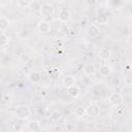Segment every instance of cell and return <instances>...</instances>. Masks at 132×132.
Listing matches in <instances>:
<instances>
[{
  "mask_svg": "<svg viewBox=\"0 0 132 132\" xmlns=\"http://www.w3.org/2000/svg\"><path fill=\"white\" fill-rule=\"evenodd\" d=\"M16 3H18V6L22 8H27L31 6V4L33 3V0H16Z\"/></svg>",
  "mask_w": 132,
  "mask_h": 132,
  "instance_id": "21",
  "label": "cell"
},
{
  "mask_svg": "<svg viewBox=\"0 0 132 132\" xmlns=\"http://www.w3.org/2000/svg\"><path fill=\"white\" fill-rule=\"evenodd\" d=\"M86 2H87L88 5H95L97 0H86Z\"/></svg>",
  "mask_w": 132,
  "mask_h": 132,
  "instance_id": "24",
  "label": "cell"
},
{
  "mask_svg": "<svg viewBox=\"0 0 132 132\" xmlns=\"http://www.w3.org/2000/svg\"><path fill=\"white\" fill-rule=\"evenodd\" d=\"M81 81H82V84H84L85 86H90V85H91V82H92L91 76L84 74V75L81 76Z\"/></svg>",
  "mask_w": 132,
  "mask_h": 132,
  "instance_id": "22",
  "label": "cell"
},
{
  "mask_svg": "<svg viewBox=\"0 0 132 132\" xmlns=\"http://www.w3.org/2000/svg\"><path fill=\"white\" fill-rule=\"evenodd\" d=\"M96 71H97V69H96V67H95L94 64L89 63V64H86L85 67H84V73H85L86 75L93 76V75L96 73Z\"/></svg>",
  "mask_w": 132,
  "mask_h": 132,
  "instance_id": "14",
  "label": "cell"
},
{
  "mask_svg": "<svg viewBox=\"0 0 132 132\" xmlns=\"http://www.w3.org/2000/svg\"><path fill=\"white\" fill-rule=\"evenodd\" d=\"M96 22L98 25H106L108 23V15L105 14V13H102V14H99L97 18H96Z\"/></svg>",
  "mask_w": 132,
  "mask_h": 132,
  "instance_id": "19",
  "label": "cell"
},
{
  "mask_svg": "<svg viewBox=\"0 0 132 132\" xmlns=\"http://www.w3.org/2000/svg\"><path fill=\"white\" fill-rule=\"evenodd\" d=\"M10 42V37L7 34L1 33L0 34V46H6Z\"/></svg>",
  "mask_w": 132,
  "mask_h": 132,
  "instance_id": "20",
  "label": "cell"
},
{
  "mask_svg": "<svg viewBox=\"0 0 132 132\" xmlns=\"http://www.w3.org/2000/svg\"><path fill=\"white\" fill-rule=\"evenodd\" d=\"M30 60H31V56H30L29 53H27V52H22V53H20V55H19V61H20L21 63L27 64Z\"/></svg>",
  "mask_w": 132,
  "mask_h": 132,
  "instance_id": "17",
  "label": "cell"
},
{
  "mask_svg": "<svg viewBox=\"0 0 132 132\" xmlns=\"http://www.w3.org/2000/svg\"><path fill=\"white\" fill-rule=\"evenodd\" d=\"M10 26V21L5 16H0V31H6Z\"/></svg>",
  "mask_w": 132,
  "mask_h": 132,
  "instance_id": "16",
  "label": "cell"
},
{
  "mask_svg": "<svg viewBox=\"0 0 132 132\" xmlns=\"http://www.w3.org/2000/svg\"><path fill=\"white\" fill-rule=\"evenodd\" d=\"M37 30L41 34H47L51 31V24L45 20H41L37 24Z\"/></svg>",
  "mask_w": 132,
  "mask_h": 132,
  "instance_id": "5",
  "label": "cell"
},
{
  "mask_svg": "<svg viewBox=\"0 0 132 132\" xmlns=\"http://www.w3.org/2000/svg\"><path fill=\"white\" fill-rule=\"evenodd\" d=\"M47 74H48V76H50L51 79L55 80V79H58V78L60 77L61 71H60V69H59L58 67H51V68L48 69Z\"/></svg>",
  "mask_w": 132,
  "mask_h": 132,
  "instance_id": "13",
  "label": "cell"
},
{
  "mask_svg": "<svg viewBox=\"0 0 132 132\" xmlns=\"http://www.w3.org/2000/svg\"><path fill=\"white\" fill-rule=\"evenodd\" d=\"M70 16H71V12L66 9V8H62V9H59V12H58V20L62 23H67L69 20H70Z\"/></svg>",
  "mask_w": 132,
  "mask_h": 132,
  "instance_id": "6",
  "label": "cell"
},
{
  "mask_svg": "<svg viewBox=\"0 0 132 132\" xmlns=\"http://www.w3.org/2000/svg\"><path fill=\"white\" fill-rule=\"evenodd\" d=\"M40 14L44 19H50L54 16V7L51 4H42L40 6Z\"/></svg>",
  "mask_w": 132,
  "mask_h": 132,
  "instance_id": "3",
  "label": "cell"
},
{
  "mask_svg": "<svg viewBox=\"0 0 132 132\" xmlns=\"http://www.w3.org/2000/svg\"><path fill=\"white\" fill-rule=\"evenodd\" d=\"M27 129L28 131L30 132H37V131H40L41 129V124L39 121L37 120H31L28 122L27 124Z\"/></svg>",
  "mask_w": 132,
  "mask_h": 132,
  "instance_id": "8",
  "label": "cell"
},
{
  "mask_svg": "<svg viewBox=\"0 0 132 132\" xmlns=\"http://www.w3.org/2000/svg\"><path fill=\"white\" fill-rule=\"evenodd\" d=\"M100 32H101L100 28L97 25H95V24L89 25L87 27V29H86V33H87V35L89 37H97L100 34Z\"/></svg>",
  "mask_w": 132,
  "mask_h": 132,
  "instance_id": "7",
  "label": "cell"
},
{
  "mask_svg": "<svg viewBox=\"0 0 132 132\" xmlns=\"http://www.w3.org/2000/svg\"><path fill=\"white\" fill-rule=\"evenodd\" d=\"M28 78L32 84H39L42 79V76H41V73L39 71L33 70L28 74Z\"/></svg>",
  "mask_w": 132,
  "mask_h": 132,
  "instance_id": "9",
  "label": "cell"
},
{
  "mask_svg": "<svg viewBox=\"0 0 132 132\" xmlns=\"http://www.w3.org/2000/svg\"><path fill=\"white\" fill-rule=\"evenodd\" d=\"M61 113L59 112V111H57V110H55V111H53V113H52V116H51V118H52V120H54V121H58V120H60L61 119Z\"/></svg>",
  "mask_w": 132,
  "mask_h": 132,
  "instance_id": "23",
  "label": "cell"
},
{
  "mask_svg": "<svg viewBox=\"0 0 132 132\" xmlns=\"http://www.w3.org/2000/svg\"><path fill=\"white\" fill-rule=\"evenodd\" d=\"M108 102H109L112 106L119 107V106L122 104V102H123V97L121 96L120 93H118V92H112V93L108 96Z\"/></svg>",
  "mask_w": 132,
  "mask_h": 132,
  "instance_id": "4",
  "label": "cell"
},
{
  "mask_svg": "<svg viewBox=\"0 0 132 132\" xmlns=\"http://www.w3.org/2000/svg\"><path fill=\"white\" fill-rule=\"evenodd\" d=\"M66 93L69 97L71 98H76L78 97V95L80 94V89L76 86V85H73V86H70L68 88H66Z\"/></svg>",
  "mask_w": 132,
  "mask_h": 132,
  "instance_id": "10",
  "label": "cell"
},
{
  "mask_svg": "<svg viewBox=\"0 0 132 132\" xmlns=\"http://www.w3.org/2000/svg\"><path fill=\"white\" fill-rule=\"evenodd\" d=\"M14 116L20 120H28L31 117V109L27 105H20L14 109Z\"/></svg>",
  "mask_w": 132,
  "mask_h": 132,
  "instance_id": "1",
  "label": "cell"
},
{
  "mask_svg": "<svg viewBox=\"0 0 132 132\" xmlns=\"http://www.w3.org/2000/svg\"><path fill=\"white\" fill-rule=\"evenodd\" d=\"M62 84H63V86L65 88L73 86V85H75V77L73 75H70V74L69 75H65L63 77V79H62Z\"/></svg>",
  "mask_w": 132,
  "mask_h": 132,
  "instance_id": "15",
  "label": "cell"
},
{
  "mask_svg": "<svg viewBox=\"0 0 132 132\" xmlns=\"http://www.w3.org/2000/svg\"><path fill=\"white\" fill-rule=\"evenodd\" d=\"M74 114L77 118H84L87 116V111H86V107L84 106H77L74 109Z\"/></svg>",
  "mask_w": 132,
  "mask_h": 132,
  "instance_id": "18",
  "label": "cell"
},
{
  "mask_svg": "<svg viewBox=\"0 0 132 132\" xmlns=\"http://www.w3.org/2000/svg\"><path fill=\"white\" fill-rule=\"evenodd\" d=\"M98 73H99V75L102 76V77H107V76H109L110 73H111V68H110V66L107 65V64H103V65H101V66L99 67Z\"/></svg>",
  "mask_w": 132,
  "mask_h": 132,
  "instance_id": "11",
  "label": "cell"
},
{
  "mask_svg": "<svg viewBox=\"0 0 132 132\" xmlns=\"http://www.w3.org/2000/svg\"><path fill=\"white\" fill-rule=\"evenodd\" d=\"M86 111H87V116L92 117V118H97L100 116V107L98 104L96 103H90L87 107H86Z\"/></svg>",
  "mask_w": 132,
  "mask_h": 132,
  "instance_id": "2",
  "label": "cell"
},
{
  "mask_svg": "<svg viewBox=\"0 0 132 132\" xmlns=\"http://www.w3.org/2000/svg\"><path fill=\"white\" fill-rule=\"evenodd\" d=\"M98 57L102 60H108L111 57V51L107 47H101L98 52Z\"/></svg>",
  "mask_w": 132,
  "mask_h": 132,
  "instance_id": "12",
  "label": "cell"
}]
</instances>
